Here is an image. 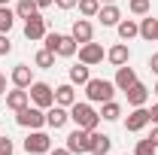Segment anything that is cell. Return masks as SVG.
I'll list each match as a JSON object with an SVG mask.
<instances>
[{
	"mask_svg": "<svg viewBox=\"0 0 158 155\" xmlns=\"http://www.w3.org/2000/svg\"><path fill=\"white\" fill-rule=\"evenodd\" d=\"M70 119L76 122V128H85V131H98L100 125V113L91 110V103H79V100L70 107Z\"/></svg>",
	"mask_w": 158,
	"mask_h": 155,
	"instance_id": "obj_2",
	"label": "cell"
},
{
	"mask_svg": "<svg viewBox=\"0 0 158 155\" xmlns=\"http://www.w3.org/2000/svg\"><path fill=\"white\" fill-rule=\"evenodd\" d=\"M149 125V110L146 107H134V113L125 119V131H131V134H137Z\"/></svg>",
	"mask_w": 158,
	"mask_h": 155,
	"instance_id": "obj_9",
	"label": "cell"
},
{
	"mask_svg": "<svg viewBox=\"0 0 158 155\" xmlns=\"http://www.w3.org/2000/svg\"><path fill=\"white\" fill-rule=\"evenodd\" d=\"M103 55H106V52H103V46H100V43H82V46H79V61H82V64H88V67L100 64Z\"/></svg>",
	"mask_w": 158,
	"mask_h": 155,
	"instance_id": "obj_8",
	"label": "cell"
},
{
	"mask_svg": "<svg viewBox=\"0 0 158 155\" xmlns=\"http://www.w3.org/2000/svg\"><path fill=\"white\" fill-rule=\"evenodd\" d=\"M149 70H152V73H158V52L149 58Z\"/></svg>",
	"mask_w": 158,
	"mask_h": 155,
	"instance_id": "obj_34",
	"label": "cell"
},
{
	"mask_svg": "<svg viewBox=\"0 0 158 155\" xmlns=\"http://www.w3.org/2000/svg\"><path fill=\"white\" fill-rule=\"evenodd\" d=\"M67 119H70V113H67V107H61V103H52V107L46 110V125L55 128V131L67 125Z\"/></svg>",
	"mask_w": 158,
	"mask_h": 155,
	"instance_id": "obj_10",
	"label": "cell"
},
{
	"mask_svg": "<svg viewBox=\"0 0 158 155\" xmlns=\"http://www.w3.org/2000/svg\"><path fill=\"white\" fill-rule=\"evenodd\" d=\"M55 103H61V107H73L76 103V91H73V82H67V85H58L55 88Z\"/></svg>",
	"mask_w": 158,
	"mask_h": 155,
	"instance_id": "obj_19",
	"label": "cell"
},
{
	"mask_svg": "<svg viewBox=\"0 0 158 155\" xmlns=\"http://www.w3.org/2000/svg\"><path fill=\"white\" fill-rule=\"evenodd\" d=\"M52 3H55V0H37V6H40V9H49Z\"/></svg>",
	"mask_w": 158,
	"mask_h": 155,
	"instance_id": "obj_37",
	"label": "cell"
},
{
	"mask_svg": "<svg viewBox=\"0 0 158 155\" xmlns=\"http://www.w3.org/2000/svg\"><path fill=\"white\" fill-rule=\"evenodd\" d=\"M137 82V73H134V67H128V64H122L116 70V79H113V85H116L118 91H128L131 85Z\"/></svg>",
	"mask_w": 158,
	"mask_h": 155,
	"instance_id": "obj_13",
	"label": "cell"
},
{
	"mask_svg": "<svg viewBox=\"0 0 158 155\" xmlns=\"http://www.w3.org/2000/svg\"><path fill=\"white\" fill-rule=\"evenodd\" d=\"M88 79H91V73H88V64H82V61H79L76 67H70V82H73V85H85Z\"/></svg>",
	"mask_w": 158,
	"mask_h": 155,
	"instance_id": "obj_24",
	"label": "cell"
},
{
	"mask_svg": "<svg viewBox=\"0 0 158 155\" xmlns=\"http://www.w3.org/2000/svg\"><path fill=\"white\" fill-rule=\"evenodd\" d=\"M15 122H19L21 128L37 131V128H43V125H46V113H43L40 107H34V103H27V107H21L19 113H15Z\"/></svg>",
	"mask_w": 158,
	"mask_h": 155,
	"instance_id": "obj_4",
	"label": "cell"
},
{
	"mask_svg": "<svg viewBox=\"0 0 158 155\" xmlns=\"http://www.w3.org/2000/svg\"><path fill=\"white\" fill-rule=\"evenodd\" d=\"M125 97H128V103H131V107H143V103H146V97H149V88L137 79V82L125 91Z\"/></svg>",
	"mask_w": 158,
	"mask_h": 155,
	"instance_id": "obj_16",
	"label": "cell"
},
{
	"mask_svg": "<svg viewBox=\"0 0 158 155\" xmlns=\"http://www.w3.org/2000/svg\"><path fill=\"white\" fill-rule=\"evenodd\" d=\"M12 24H15V9L0 6V34H9V31H12Z\"/></svg>",
	"mask_w": 158,
	"mask_h": 155,
	"instance_id": "obj_26",
	"label": "cell"
},
{
	"mask_svg": "<svg viewBox=\"0 0 158 155\" xmlns=\"http://www.w3.org/2000/svg\"><path fill=\"white\" fill-rule=\"evenodd\" d=\"M67 149H70L73 155L91 152V131H85V128H76V131H70V134H67Z\"/></svg>",
	"mask_w": 158,
	"mask_h": 155,
	"instance_id": "obj_6",
	"label": "cell"
},
{
	"mask_svg": "<svg viewBox=\"0 0 158 155\" xmlns=\"http://www.w3.org/2000/svg\"><path fill=\"white\" fill-rule=\"evenodd\" d=\"M140 37L149 40V43H155L158 40V19H143L140 21Z\"/></svg>",
	"mask_w": 158,
	"mask_h": 155,
	"instance_id": "obj_23",
	"label": "cell"
},
{
	"mask_svg": "<svg viewBox=\"0 0 158 155\" xmlns=\"http://www.w3.org/2000/svg\"><path fill=\"white\" fill-rule=\"evenodd\" d=\"M100 3H116V0H100Z\"/></svg>",
	"mask_w": 158,
	"mask_h": 155,
	"instance_id": "obj_40",
	"label": "cell"
},
{
	"mask_svg": "<svg viewBox=\"0 0 158 155\" xmlns=\"http://www.w3.org/2000/svg\"><path fill=\"white\" fill-rule=\"evenodd\" d=\"M106 58H110L113 67H122V64H128V61H131V49H128L125 43H116V46L106 52Z\"/></svg>",
	"mask_w": 158,
	"mask_h": 155,
	"instance_id": "obj_17",
	"label": "cell"
},
{
	"mask_svg": "<svg viewBox=\"0 0 158 155\" xmlns=\"http://www.w3.org/2000/svg\"><path fill=\"white\" fill-rule=\"evenodd\" d=\"M12 52V43H9V34H0V58Z\"/></svg>",
	"mask_w": 158,
	"mask_h": 155,
	"instance_id": "obj_31",
	"label": "cell"
},
{
	"mask_svg": "<svg viewBox=\"0 0 158 155\" xmlns=\"http://www.w3.org/2000/svg\"><path fill=\"white\" fill-rule=\"evenodd\" d=\"M76 6H79V12H82L85 19H94L98 9H100V0H79Z\"/></svg>",
	"mask_w": 158,
	"mask_h": 155,
	"instance_id": "obj_27",
	"label": "cell"
},
{
	"mask_svg": "<svg viewBox=\"0 0 158 155\" xmlns=\"http://www.w3.org/2000/svg\"><path fill=\"white\" fill-rule=\"evenodd\" d=\"M40 12V6H37V0H19V3H15V19H34V15H37Z\"/></svg>",
	"mask_w": 158,
	"mask_h": 155,
	"instance_id": "obj_21",
	"label": "cell"
},
{
	"mask_svg": "<svg viewBox=\"0 0 158 155\" xmlns=\"http://www.w3.org/2000/svg\"><path fill=\"white\" fill-rule=\"evenodd\" d=\"M94 19H100V24H103V27H113V24H118V21H122V12H118L116 3H103V6L98 9V15H94Z\"/></svg>",
	"mask_w": 158,
	"mask_h": 155,
	"instance_id": "obj_14",
	"label": "cell"
},
{
	"mask_svg": "<svg viewBox=\"0 0 158 155\" xmlns=\"http://www.w3.org/2000/svg\"><path fill=\"white\" fill-rule=\"evenodd\" d=\"M155 143H152V140H149V137H146V140H137V149H134V155H155Z\"/></svg>",
	"mask_w": 158,
	"mask_h": 155,
	"instance_id": "obj_30",
	"label": "cell"
},
{
	"mask_svg": "<svg viewBox=\"0 0 158 155\" xmlns=\"http://www.w3.org/2000/svg\"><path fill=\"white\" fill-rule=\"evenodd\" d=\"M12 152H15L12 140H9V137H0V155H12Z\"/></svg>",
	"mask_w": 158,
	"mask_h": 155,
	"instance_id": "obj_32",
	"label": "cell"
},
{
	"mask_svg": "<svg viewBox=\"0 0 158 155\" xmlns=\"http://www.w3.org/2000/svg\"><path fill=\"white\" fill-rule=\"evenodd\" d=\"M149 140H152V143H155V146H158V125H155V128H152V134H149Z\"/></svg>",
	"mask_w": 158,
	"mask_h": 155,
	"instance_id": "obj_39",
	"label": "cell"
},
{
	"mask_svg": "<svg viewBox=\"0 0 158 155\" xmlns=\"http://www.w3.org/2000/svg\"><path fill=\"white\" fill-rule=\"evenodd\" d=\"M24 37L31 40V43H37V40H43L46 37V19H43V15H34V19H27L24 21Z\"/></svg>",
	"mask_w": 158,
	"mask_h": 155,
	"instance_id": "obj_12",
	"label": "cell"
},
{
	"mask_svg": "<svg viewBox=\"0 0 158 155\" xmlns=\"http://www.w3.org/2000/svg\"><path fill=\"white\" fill-rule=\"evenodd\" d=\"M6 3H9V0H0V6H6Z\"/></svg>",
	"mask_w": 158,
	"mask_h": 155,
	"instance_id": "obj_41",
	"label": "cell"
},
{
	"mask_svg": "<svg viewBox=\"0 0 158 155\" xmlns=\"http://www.w3.org/2000/svg\"><path fill=\"white\" fill-rule=\"evenodd\" d=\"M122 116V107H118L116 100H106V103H100V119L103 122H116Z\"/></svg>",
	"mask_w": 158,
	"mask_h": 155,
	"instance_id": "obj_25",
	"label": "cell"
},
{
	"mask_svg": "<svg viewBox=\"0 0 158 155\" xmlns=\"http://www.w3.org/2000/svg\"><path fill=\"white\" fill-rule=\"evenodd\" d=\"M24 149H27L31 155H46L49 149H52V137L43 134V131L37 128V131H31V134H27V140H24Z\"/></svg>",
	"mask_w": 158,
	"mask_h": 155,
	"instance_id": "obj_7",
	"label": "cell"
},
{
	"mask_svg": "<svg viewBox=\"0 0 158 155\" xmlns=\"http://www.w3.org/2000/svg\"><path fill=\"white\" fill-rule=\"evenodd\" d=\"M6 94V76H3V73H0V97Z\"/></svg>",
	"mask_w": 158,
	"mask_h": 155,
	"instance_id": "obj_38",
	"label": "cell"
},
{
	"mask_svg": "<svg viewBox=\"0 0 158 155\" xmlns=\"http://www.w3.org/2000/svg\"><path fill=\"white\" fill-rule=\"evenodd\" d=\"M70 37L76 40L79 46H82V43H91V37H94L91 21H88V19H76V21H73V27H70Z\"/></svg>",
	"mask_w": 158,
	"mask_h": 155,
	"instance_id": "obj_11",
	"label": "cell"
},
{
	"mask_svg": "<svg viewBox=\"0 0 158 155\" xmlns=\"http://www.w3.org/2000/svg\"><path fill=\"white\" fill-rule=\"evenodd\" d=\"M116 27H118V37H122V40H134V37H140V24H137L134 19H122Z\"/></svg>",
	"mask_w": 158,
	"mask_h": 155,
	"instance_id": "obj_22",
	"label": "cell"
},
{
	"mask_svg": "<svg viewBox=\"0 0 158 155\" xmlns=\"http://www.w3.org/2000/svg\"><path fill=\"white\" fill-rule=\"evenodd\" d=\"M128 9H131L134 15H149L152 3H149V0H128Z\"/></svg>",
	"mask_w": 158,
	"mask_h": 155,
	"instance_id": "obj_29",
	"label": "cell"
},
{
	"mask_svg": "<svg viewBox=\"0 0 158 155\" xmlns=\"http://www.w3.org/2000/svg\"><path fill=\"white\" fill-rule=\"evenodd\" d=\"M149 122H152V125H158V103L149 110Z\"/></svg>",
	"mask_w": 158,
	"mask_h": 155,
	"instance_id": "obj_35",
	"label": "cell"
},
{
	"mask_svg": "<svg viewBox=\"0 0 158 155\" xmlns=\"http://www.w3.org/2000/svg\"><path fill=\"white\" fill-rule=\"evenodd\" d=\"M34 64H37V67H43V70H49V67H55V55H52L49 49H40L37 58H34Z\"/></svg>",
	"mask_w": 158,
	"mask_h": 155,
	"instance_id": "obj_28",
	"label": "cell"
},
{
	"mask_svg": "<svg viewBox=\"0 0 158 155\" xmlns=\"http://www.w3.org/2000/svg\"><path fill=\"white\" fill-rule=\"evenodd\" d=\"M9 79H12V85H15V88H31L34 73H31V67H27V64H15V67H12V73H9Z\"/></svg>",
	"mask_w": 158,
	"mask_h": 155,
	"instance_id": "obj_15",
	"label": "cell"
},
{
	"mask_svg": "<svg viewBox=\"0 0 158 155\" xmlns=\"http://www.w3.org/2000/svg\"><path fill=\"white\" fill-rule=\"evenodd\" d=\"M152 91H155V94H158V82H155V88H152Z\"/></svg>",
	"mask_w": 158,
	"mask_h": 155,
	"instance_id": "obj_42",
	"label": "cell"
},
{
	"mask_svg": "<svg viewBox=\"0 0 158 155\" xmlns=\"http://www.w3.org/2000/svg\"><path fill=\"white\" fill-rule=\"evenodd\" d=\"M43 40H46V49L52 55H61V58H73L76 49H79V43L70 34H46Z\"/></svg>",
	"mask_w": 158,
	"mask_h": 155,
	"instance_id": "obj_1",
	"label": "cell"
},
{
	"mask_svg": "<svg viewBox=\"0 0 158 155\" xmlns=\"http://www.w3.org/2000/svg\"><path fill=\"white\" fill-rule=\"evenodd\" d=\"M27 103H31L27 88H15V91H9V94H6V107H9L12 113H19L21 107H27Z\"/></svg>",
	"mask_w": 158,
	"mask_h": 155,
	"instance_id": "obj_18",
	"label": "cell"
},
{
	"mask_svg": "<svg viewBox=\"0 0 158 155\" xmlns=\"http://www.w3.org/2000/svg\"><path fill=\"white\" fill-rule=\"evenodd\" d=\"M31 103L40 107V110H49L52 103H55V88L49 85V82H31Z\"/></svg>",
	"mask_w": 158,
	"mask_h": 155,
	"instance_id": "obj_5",
	"label": "cell"
},
{
	"mask_svg": "<svg viewBox=\"0 0 158 155\" xmlns=\"http://www.w3.org/2000/svg\"><path fill=\"white\" fill-rule=\"evenodd\" d=\"M110 146H113V137H110V134H98V131H91V155H106V152H110Z\"/></svg>",
	"mask_w": 158,
	"mask_h": 155,
	"instance_id": "obj_20",
	"label": "cell"
},
{
	"mask_svg": "<svg viewBox=\"0 0 158 155\" xmlns=\"http://www.w3.org/2000/svg\"><path fill=\"white\" fill-rule=\"evenodd\" d=\"M46 155H73V152H70V149L64 146V149H49V152H46Z\"/></svg>",
	"mask_w": 158,
	"mask_h": 155,
	"instance_id": "obj_36",
	"label": "cell"
},
{
	"mask_svg": "<svg viewBox=\"0 0 158 155\" xmlns=\"http://www.w3.org/2000/svg\"><path fill=\"white\" fill-rule=\"evenodd\" d=\"M76 3H79V0H55V6H58V9H73Z\"/></svg>",
	"mask_w": 158,
	"mask_h": 155,
	"instance_id": "obj_33",
	"label": "cell"
},
{
	"mask_svg": "<svg viewBox=\"0 0 158 155\" xmlns=\"http://www.w3.org/2000/svg\"><path fill=\"white\" fill-rule=\"evenodd\" d=\"M85 94H88L91 103H106V100H113V94H116V85L110 79H88L85 82Z\"/></svg>",
	"mask_w": 158,
	"mask_h": 155,
	"instance_id": "obj_3",
	"label": "cell"
}]
</instances>
